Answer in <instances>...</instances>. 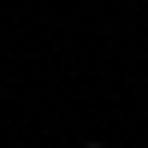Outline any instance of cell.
<instances>
[{
  "mask_svg": "<svg viewBox=\"0 0 148 148\" xmlns=\"http://www.w3.org/2000/svg\"><path fill=\"white\" fill-rule=\"evenodd\" d=\"M83 148H107V142H83Z\"/></svg>",
  "mask_w": 148,
  "mask_h": 148,
  "instance_id": "cell-1",
  "label": "cell"
}]
</instances>
